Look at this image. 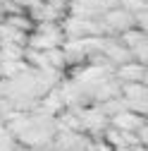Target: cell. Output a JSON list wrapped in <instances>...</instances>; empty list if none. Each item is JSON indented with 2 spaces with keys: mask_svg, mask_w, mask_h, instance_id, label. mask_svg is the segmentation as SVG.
<instances>
[{
  "mask_svg": "<svg viewBox=\"0 0 148 151\" xmlns=\"http://www.w3.org/2000/svg\"><path fill=\"white\" fill-rule=\"evenodd\" d=\"M110 122H112V127H115V129H120V132H132V134H139V132L148 125V120H146V118L136 115V113H132V110H127V113H122V115L112 118Z\"/></svg>",
  "mask_w": 148,
  "mask_h": 151,
  "instance_id": "3957f363",
  "label": "cell"
},
{
  "mask_svg": "<svg viewBox=\"0 0 148 151\" xmlns=\"http://www.w3.org/2000/svg\"><path fill=\"white\" fill-rule=\"evenodd\" d=\"M134 22H136V29H139V31H143V34L148 36V7H146V10H141L139 14H134Z\"/></svg>",
  "mask_w": 148,
  "mask_h": 151,
  "instance_id": "8fae6325",
  "label": "cell"
},
{
  "mask_svg": "<svg viewBox=\"0 0 148 151\" xmlns=\"http://www.w3.org/2000/svg\"><path fill=\"white\" fill-rule=\"evenodd\" d=\"M46 58H48V65H50L53 70H62V67L67 65V58H65V50H62V48H53V50H48Z\"/></svg>",
  "mask_w": 148,
  "mask_h": 151,
  "instance_id": "52a82bcc",
  "label": "cell"
},
{
  "mask_svg": "<svg viewBox=\"0 0 148 151\" xmlns=\"http://www.w3.org/2000/svg\"><path fill=\"white\" fill-rule=\"evenodd\" d=\"M132 55H134V63H139V65L148 67V41H146V43H141V46H136V48L132 50Z\"/></svg>",
  "mask_w": 148,
  "mask_h": 151,
  "instance_id": "30bf717a",
  "label": "cell"
},
{
  "mask_svg": "<svg viewBox=\"0 0 148 151\" xmlns=\"http://www.w3.org/2000/svg\"><path fill=\"white\" fill-rule=\"evenodd\" d=\"M48 7H53L55 12H60L62 17L69 14V7H72V0H43Z\"/></svg>",
  "mask_w": 148,
  "mask_h": 151,
  "instance_id": "9c48e42d",
  "label": "cell"
},
{
  "mask_svg": "<svg viewBox=\"0 0 148 151\" xmlns=\"http://www.w3.org/2000/svg\"><path fill=\"white\" fill-rule=\"evenodd\" d=\"M120 41H122V46H127L129 50H134L136 46H141V43L148 41V36H146L143 31H139V29H129V31H124V34L120 36Z\"/></svg>",
  "mask_w": 148,
  "mask_h": 151,
  "instance_id": "8992f818",
  "label": "cell"
},
{
  "mask_svg": "<svg viewBox=\"0 0 148 151\" xmlns=\"http://www.w3.org/2000/svg\"><path fill=\"white\" fill-rule=\"evenodd\" d=\"M14 3L19 5V7L24 10V12H29L31 7H36V5H38V3H43V0H14Z\"/></svg>",
  "mask_w": 148,
  "mask_h": 151,
  "instance_id": "7c38bea8",
  "label": "cell"
},
{
  "mask_svg": "<svg viewBox=\"0 0 148 151\" xmlns=\"http://www.w3.org/2000/svg\"><path fill=\"white\" fill-rule=\"evenodd\" d=\"M3 93H5V86H3V84H0V99H3Z\"/></svg>",
  "mask_w": 148,
  "mask_h": 151,
  "instance_id": "5bb4252c",
  "label": "cell"
},
{
  "mask_svg": "<svg viewBox=\"0 0 148 151\" xmlns=\"http://www.w3.org/2000/svg\"><path fill=\"white\" fill-rule=\"evenodd\" d=\"M103 24L107 27V34H124L129 29H136V22H134V14H129L127 10L117 7V10H110L103 14Z\"/></svg>",
  "mask_w": 148,
  "mask_h": 151,
  "instance_id": "6da1fadb",
  "label": "cell"
},
{
  "mask_svg": "<svg viewBox=\"0 0 148 151\" xmlns=\"http://www.w3.org/2000/svg\"><path fill=\"white\" fill-rule=\"evenodd\" d=\"M10 139H14V137L10 134L7 125H3V122H0V142H10Z\"/></svg>",
  "mask_w": 148,
  "mask_h": 151,
  "instance_id": "4fadbf2b",
  "label": "cell"
},
{
  "mask_svg": "<svg viewBox=\"0 0 148 151\" xmlns=\"http://www.w3.org/2000/svg\"><path fill=\"white\" fill-rule=\"evenodd\" d=\"M146 72H148V67H143V65L132 60V63H127V65L115 70V79L122 82V84H143Z\"/></svg>",
  "mask_w": 148,
  "mask_h": 151,
  "instance_id": "7a4b0ae2",
  "label": "cell"
},
{
  "mask_svg": "<svg viewBox=\"0 0 148 151\" xmlns=\"http://www.w3.org/2000/svg\"><path fill=\"white\" fill-rule=\"evenodd\" d=\"M26 48L24 46H0V63H24Z\"/></svg>",
  "mask_w": 148,
  "mask_h": 151,
  "instance_id": "277c9868",
  "label": "cell"
},
{
  "mask_svg": "<svg viewBox=\"0 0 148 151\" xmlns=\"http://www.w3.org/2000/svg\"><path fill=\"white\" fill-rule=\"evenodd\" d=\"M122 99L124 101H143L148 99L146 84H122Z\"/></svg>",
  "mask_w": 148,
  "mask_h": 151,
  "instance_id": "5b68a950",
  "label": "cell"
},
{
  "mask_svg": "<svg viewBox=\"0 0 148 151\" xmlns=\"http://www.w3.org/2000/svg\"><path fill=\"white\" fill-rule=\"evenodd\" d=\"M120 7L127 10L129 14H139L141 10L148 7V0H122V5H120Z\"/></svg>",
  "mask_w": 148,
  "mask_h": 151,
  "instance_id": "ba28073f",
  "label": "cell"
}]
</instances>
